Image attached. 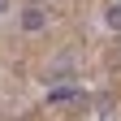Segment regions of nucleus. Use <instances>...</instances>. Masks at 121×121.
Listing matches in <instances>:
<instances>
[{"label": "nucleus", "mask_w": 121, "mask_h": 121, "mask_svg": "<svg viewBox=\"0 0 121 121\" xmlns=\"http://www.w3.org/2000/svg\"><path fill=\"white\" fill-rule=\"evenodd\" d=\"M43 26H48V9H39V4L22 9V30H26V35H39Z\"/></svg>", "instance_id": "1"}, {"label": "nucleus", "mask_w": 121, "mask_h": 121, "mask_svg": "<svg viewBox=\"0 0 121 121\" xmlns=\"http://www.w3.org/2000/svg\"><path fill=\"white\" fill-rule=\"evenodd\" d=\"M69 99H78V86H52L48 91V104H69Z\"/></svg>", "instance_id": "2"}, {"label": "nucleus", "mask_w": 121, "mask_h": 121, "mask_svg": "<svg viewBox=\"0 0 121 121\" xmlns=\"http://www.w3.org/2000/svg\"><path fill=\"white\" fill-rule=\"evenodd\" d=\"M104 22H108L112 30H121V0H112V4H108V13H104Z\"/></svg>", "instance_id": "3"}, {"label": "nucleus", "mask_w": 121, "mask_h": 121, "mask_svg": "<svg viewBox=\"0 0 121 121\" xmlns=\"http://www.w3.org/2000/svg\"><path fill=\"white\" fill-rule=\"evenodd\" d=\"M9 9H13V0H0V17H4V13H9Z\"/></svg>", "instance_id": "4"}]
</instances>
